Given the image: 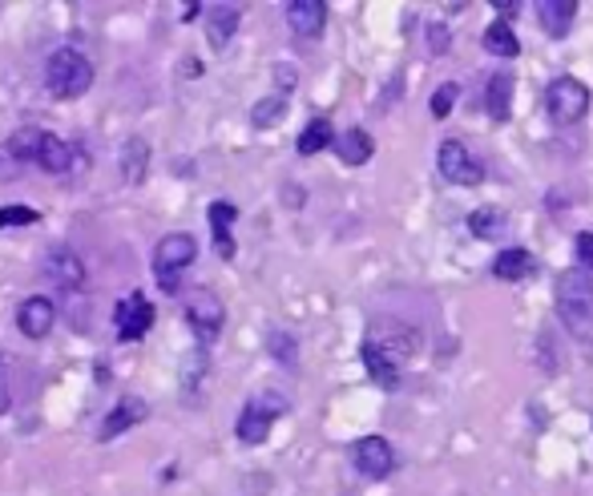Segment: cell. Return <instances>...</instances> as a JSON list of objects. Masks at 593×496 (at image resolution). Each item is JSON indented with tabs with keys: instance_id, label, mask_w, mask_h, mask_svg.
Listing matches in <instances>:
<instances>
[{
	"instance_id": "1",
	"label": "cell",
	"mask_w": 593,
	"mask_h": 496,
	"mask_svg": "<svg viewBox=\"0 0 593 496\" xmlns=\"http://www.w3.org/2000/svg\"><path fill=\"white\" fill-rule=\"evenodd\" d=\"M557 315L573 343H593V278L585 270L557 275Z\"/></svg>"
},
{
	"instance_id": "2",
	"label": "cell",
	"mask_w": 593,
	"mask_h": 496,
	"mask_svg": "<svg viewBox=\"0 0 593 496\" xmlns=\"http://www.w3.org/2000/svg\"><path fill=\"white\" fill-rule=\"evenodd\" d=\"M45 85H49V93L61 101H73V98H82V93H90V85H93L90 57L77 49H57L49 61H45Z\"/></svg>"
},
{
	"instance_id": "3",
	"label": "cell",
	"mask_w": 593,
	"mask_h": 496,
	"mask_svg": "<svg viewBox=\"0 0 593 496\" xmlns=\"http://www.w3.org/2000/svg\"><path fill=\"white\" fill-rule=\"evenodd\" d=\"M545 109L557 125H573L589 114V90L577 77H553L545 90Z\"/></svg>"
},
{
	"instance_id": "4",
	"label": "cell",
	"mask_w": 593,
	"mask_h": 496,
	"mask_svg": "<svg viewBox=\"0 0 593 496\" xmlns=\"http://www.w3.org/2000/svg\"><path fill=\"white\" fill-rule=\"evenodd\" d=\"M283 412H287V399L275 396V391H262V396L246 399L243 415H238V423H235L238 440H243V444H262V440L271 436V423H275Z\"/></svg>"
},
{
	"instance_id": "5",
	"label": "cell",
	"mask_w": 593,
	"mask_h": 496,
	"mask_svg": "<svg viewBox=\"0 0 593 496\" xmlns=\"http://www.w3.org/2000/svg\"><path fill=\"white\" fill-rule=\"evenodd\" d=\"M436 166L444 174V182H456V186H480L485 182V166L468 154V146L456 138L440 141V154H436Z\"/></svg>"
},
{
	"instance_id": "6",
	"label": "cell",
	"mask_w": 593,
	"mask_h": 496,
	"mask_svg": "<svg viewBox=\"0 0 593 496\" xmlns=\"http://www.w3.org/2000/svg\"><path fill=\"white\" fill-rule=\"evenodd\" d=\"M222 303H219V295H211V291H190L186 295V323H190V331L198 335V343H214L219 339V331H222Z\"/></svg>"
},
{
	"instance_id": "7",
	"label": "cell",
	"mask_w": 593,
	"mask_h": 496,
	"mask_svg": "<svg viewBox=\"0 0 593 496\" xmlns=\"http://www.w3.org/2000/svg\"><path fill=\"white\" fill-rule=\"evenodd\" d=\"M351 464H356L359 476L367 480H383L391 468H396V452L383 436H364L351 444Z\"/></svg>"
},
{
	"instance_id": "8",
	"label": "cell",
	"mask_w": 593,
	"mask_h": 496,
	"mask_svg": "<svg viewBox=\"0 0 593 496\" xmlns=\"http://www.w3.org/2000/svg\"><path fill=\"white\" fill-rule=\"evenodd\" d=\"M198 259V243L190 235H166L154 246V275L158 278H174L178 270H186Z\"/></svg>"
},
{
	"instance_id": "9",
	"label": "cell",
	"mask_w": 593,
	"mask_h": 496,
	"mask_svg": "<svg viewBox=\"0 0 593 496\" xmlns=\"http://www.w3.org/2000/svg\"><path fill=\"white\" fill-rule=\"evenodd\" d=\"M41 270L49 283L61 286V291H82L85 286V262L77 259L69 246H49L41 259Z\"/></svg>"
},
{
	"instance_id": "10",
	"label": "cell",
	"mask_w": 593,
	"mask_h": 496,
	"mask_svg": "<svg viewBox=\"0 0 593 496\" xmlns=\"http://www.w3.org/2000/svg\"><path fill=\"white\" fill-rule=\"evenodd\" d=\"M53 323H57V307H53V299H45V295H33V299L21 303L17 327L29 335V339H45V335L53 331Z\"/></svg>"
},
{
	"instance_id": "11",
	"label": "cell",
	"mask_w": 593,
	"mask_h": 496,
	"mask_svg": "<svg viewBox=\"0 0 593 496\" xmlns=\"http://www.w3.org/2000/svg\"><path fill=\"white\" fill-rule=\"evenodd\" d=\"M150 323H154V307L146 303V295H130V299L117 307V335H122V343L142 339V335L150 331Z\"/></svg>"
},
{
	"instance_id": "12",
	"label": "cell",
	"mask_w": 593,
	"mask_h": 496,
	"mask_svg": "<svg viewBox=\"0 0 593 496\" xmlns=\"http://www.w3.org/2000/svg\"><path fill=\"white\" fill-rule=\"evenodd\" d=\"M287 25L295 37H319L327 25V4L323 0H291L287 4Z\"/></svg>"
},
{
	"instance_id": "13",
	"label": "cell",
	"mask_w": 593,
	"mask_h": 496,
	"mask_svg": "<svg viewBox=\"0 0 593 496\" xmlns=\"http://www.w3.org/2000/svg\"><path fill=\"white\" fill-rule=\"evenodd\" d=\"M359 355H364V367L372 372V380L380 383V388H400V359H391L383 347H375L372 339H364V347H359Z\"/></svg>"
},
{
	"instance_id": "14",
	"label": "cell",
	"mask_w": 593,
	"mask_h": 496,
	"mask_svg": "<svg viewBox=\"0 0 593 496\" xmlns=\"http://www.w3.org/2000/svg\"><path fill=\"white\" fill-rule=\"evenodd\" d=\"M537 17H541L545 37H565L573 29L577 4L573 0H537Z\"/></svg>"
},
{
	"instance_id": "15",
	"label": "cell",
	"mask_w": 593,
	"mask_h": 496,
	"mask_svg": "<svg viewBox=\"0 0 593 496\" xmlns=\"http://www.w3.org/2000/svg\"><path fill=\"white\" fill-rule=\"evenodd\" d=\"M335 154H339L343 166H364V162H372L375 141H372V133H367V130H348V133L335 138Z\"/></svg>"
},
{
	"instance_id": "16",
	"label": "cell",
	"mask_w": 593,
	"mask_h": 496,
	"mask_svg": "<svg viewBox=\"0 0 593 496\" xmlns=\"http://www.w3.org/2000/svg\"><path fill=\"white\" fill-rule=\"evenodd\" d=\"M117 166H122V178L130 182V186H142V182H146V170H150V146L142 138H130L122 146V154H117Z\"/></svg>"
},
{
	"instance_id": "17",
	"label": "cell",
	"mask_w": 593,
	"mask_h": 496,
	"mask_svg": "<svg viewBox=\"0 0 593 496\" xmlns=\"http://www.w3.org/2000/svg\"><path fill=\"white\" fill-rule=\"evenodd\" d=\"M238 17H243V13H238L235 4H214V9L206 13V41H211L214 49H222V45L235 37Z\"/></svg>"
},
{
	"instance_id": "18",
	"label": "cell",
	"mask_w": 593,
	"mask_h": 496,
	"mask_svg": "<svg viewBox=\"0 0 593 496\" xmlns=\"http://www.w3.org/2000/svg\"><path fill=\"white\" fill-rule=\"evenodd\" d=\"M529 270H533V254H529L525 246H504V251L493 259V275L504 278V283H520Z\"/></svg>"
},
{
	"instance_id": "19",
	"label": "cell",
	"mask_w": 593,
	"mask_h": 496,
	"mask_svg": "<svg viewBox=\"0 0 593 496\" xmlns=\"http://www.w3.org/2000/svg\"><path fill=\"white\" fill-rule=\"evenodd\" d=\"M37 166H41L45 174H65L69 166H73V146L61 141L57 133H45L41 150H37Z\"/></svg>"
},
{
	"instance_id": "20",
	"label": "cell",
	"mask_w": 593,
	"mask_h": 496,
	"mask_svg": "<svg viewBox=\"0 0 593 496\" xmlns=\"http://www.w3.org/2000/svg\"><path fill=\"white\" fill-rule=\"evenodd\" d=\"M146 420V404H142L138 396H130V399H122V404L114 407V412L106 415V423H101V440H114L117 432H125V428H133V423H142Z\"/></svg>"
},
{
	"instance_id": "21",
	"label": "cell",
	"mask_w": 593,
	"mask_h": 496,
	"mask_svg": "<svg viewBox=\"0 0 593 496\" xmlns=\"http://www.w3.org/2000/svg\"><path fill=\"white\" fill-rule=\"evenodd\" d=\"M485 106L493 114V122H509L512 114V77L509 73H496L485 90Z\"/></svg>"
},
{
	"instance_id": "22",
	"label": "cell",
	"mask_w": 593,
	"mask_h": 496,
	"mask_svg": "<svg viewBox=\"0 0 593 496\" xmlns=\"http://www.w3.org/2000/svg\"><path fill=\"white\" fill-rule=\"evenodd\" d=\"M480 45H485L488 53H496V57H517L520 53V41L509 29V21H493V25L485 29V37H480Z\"/></svg>"
},
{
	"instance_id": "23",
	"label": "cell",
	"mask_w": 593,
	"mask_h": 496,
	"mask_svg": "<svg viewBox=\"0 0 593 496\" xmlns=\"http://www.w3.org/2000/svg\"><path fill=\"white\" fill-rule=\"evenodd\" d=\"M331 141H335L331 122H327V117H315V122L299 133V154L311 158V154H319V150H331Z\"/></svg>"
},
{
	"instance_id": "24",
	"label": "cell",
	"mask_w": 593,
	"mask_h": 496,
	"mask_svg": "<svg viewBox=\"0 0 593 496\" xmlns=\"http://www.w3.org/2000/svg\"><path fill=\"white\" fill-rule=\"evenodd\" d=\"M504 227H509L504 210H493V206H480V210L468 214V230L477 238H496V235H504Z\"/></svg>"
},
{
	"instance_id": "25",
	"label": "cell",
	"mask_w": 593,
	"mask_h": 496,
	"mask_svg": "<svg viewBox=\"0 0 593 496\" xmlns=\"http://www.w3.org/2000/svg\"><path fill=\"white\" fill-rule=\"evenodd\" d=\"M41 138L45 133L41 130H17L9 138V158H17V162H37V150H41Z\"/></svg>"
},
{
	"instance_id": "26",
	"label": "cell",
	"mask_w": 593,
	"mask_h": 496,
	"mask_svg": "<svg viewBox=\"0 0 593 496\" xmlns=\"http://www.w3.org/2000/svg\"><path fill=\"white\" fill-rule=\"evenodd\" d=\"M283 114H287V98H283V93H275V98H262L259 106L251 109V122L259 125V130H267V125H275Z\"/></svg>"
},
{
	"instance_id": "27",
	"label": "cell",
	"mask_w": 593,
	"mask_h": 496,
	"mask_svg": "<svg viewBox=\"0 0 593 496\" xmlns=\"http://www.w3.org/2000/svg\"><path fill=\"white\" fill-rule=\"evenodd\" d=\"M37 218H41V214H37L33 206H4V210H0V230H9V227H33Z\"/></svg>"
},
{
	"instance_id": "28",
	"label": "cell",
	"mask_w": 593,
	"mask_h": 496,
	"mask_svg": "<svg viewBox=\"0 0 593 496\" xmlns=\"http://www.w3.org/2000/svg\"><path fill=\"white\" fill-rule=\"evenodd\" d=\"M460 98V85H452V81H444L436 93H432V117H448L452 114V101Z\"/></svg>"
},
{
	"instance_id": "29",
	"label": "cell",
	"mask_w": 593,
	"mask_h": 496,
	"mask_svg": "<svg viewBox=\"0 0 593 496\" xmlns=\"http://www.w3.org/2000/svg\"><path fill=\"white\" fill-rule=\"evenodd\" d=\"M271 355L283 359V363H295V339L287 331H271Z\"/></svg>"
},
{
	"instance_id": "30",
	"label": "cell",
	"mask_w": 593,
	"mask_h": 496,
	"mask_svg": "<svg viewBox=\"0 0 593 496\" xmlns=\"http://www.w3.org/2000/svg\"><path fill=\"white\" fill-rule=\"evenodd\" d=\"M238 218V210L230 202H214L211 206V230H230V222Z\"/></svg>"
},
{
	"instance_id": "31",
	"label": "cell",
	"mask_w": 593,
	"mask_h": 496,
	"mask_svg": "<svg viewBox=\"0 0 593 496\" xmlns=\"http://www.w3.org/2000/svg\"><path fill=\"white\" fill-rule=\"evenodd\" d=\"M577 262H581V267L593 275V235H589V230H581V235H577Z\"/></svg>"
},
{
	"instance_id": "32",
	"label": "cell",
	"mask_w": 593,
	"mask_h": 496,
	"mask_svg": "<svg viewBox=\"0 0 593 496\" xmlns=\"http://www.w3.org/2000/svg\"><path fill=\"white\" fill-rule=\"evenodd\" d=\"M13 407V391H9V367H4V355H0V415Z\"/></svg>"
},
{
	"instance_id": "33",
	"label": "cell",
	"mask_w": 593,
	"mask_h": 496,
	"mask_svg": "<svg viewBox=\"0 0 593 496\" xmlns=\"http://www.w3.org/2000/svg\"><path fill=\"white\" fill-rule=\"evenodd\" d=\"M428 37H432V53H436V57H440V53L448 49V33H444V29H436V25H432V29H428Z\"/></svg>"
},
{
	"instance_id": "34",
	"label": "cell",
	"mask_w": 593,
	"mask_h": 496,
	"mask_svg": "<svg viewBox=\"0 0 593 496\" xmlns=\"http://www.w3.org/2000/svg\"><path fill=\"white\" fill-rule=\"evenodd\" d=\"M279 81H283V90H291V81H295V73H291V69H279Z\"/></svg>"
}]
</instances>
